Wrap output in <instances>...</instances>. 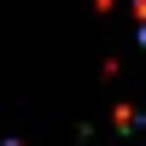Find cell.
Segmentation results:
<instances>
[{
	"label": "cell",
	"mask_w": 146,
	"mask_h": 146,
	"mask_svg": "<svg viewBox=\"0 0 146 146\" xmlns=\"http://www.w3.org/2000/svg\"><path fill=\"white\" fill-rule=\"evenodd\" d=\"M0 146H12V140H0Z\"/></svg>",
	"instance_id": "cell-1"
}]
</instances>
